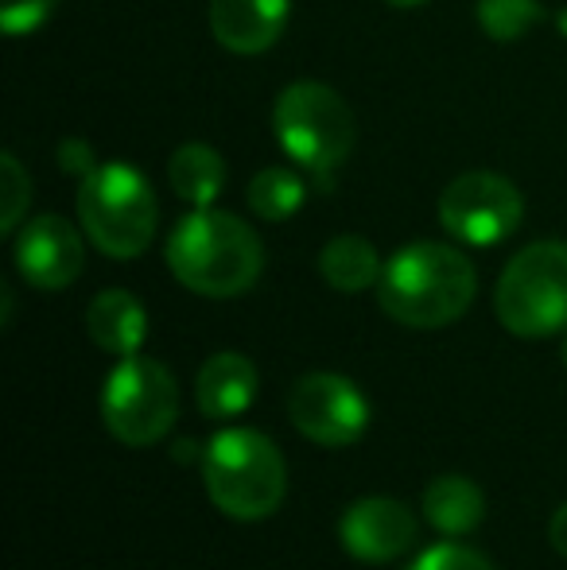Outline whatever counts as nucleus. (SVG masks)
I'll return each mask as SVG.
<instances>
[{
    "label": "nucleus",
    "mask_w": 567,
    "mask_h": 570,
    "mask_svg": "<svg viewBox=\"0 0 567 570\" xmlns=\"http://www.w3.org/2000/svg\"><path fill=\"white\" fill-rule=\"evenodd\" d=\"M0 175H4V210H0V233H16V226L23 222V210H28L31 198V179L20 167V159L12 151L0 156Z\"/></svg>",
    "instance_id": "aec40b11"
},
{
    "label": "nucleus",
    "mask_w": 567,
    "mask_h": 570,
    "mask_svg": "<svg viewBox=\"0 0 567 570\" xmlns=\"http://www.w3.org/2000/svg\"><path fill=\"white\" fill-rule=\"evenodd\" d=\"M86 331H90L94 345H101L114 357H133L148 338V311L140 299L121 287H109L86 311Z\"/></svg>",
    "instance_id": "4468645a"
},
{
    "label": "nucleus",
    "mask_w": 567,
    "mask_h": 570,
    "mask_svg": "<svg viewBox=\"0 0 567 570\" xmlns=\"http://www.w3.org/2000/svg\"><path fill=\"white\" fill-rule=\"evenodd\" d=\"M556 28H560V36L567 39V8H564V12H560V16H556Z\"/></svg>",
    "instance_id": "bb28decb"
},
{
    "label": "nucleus",
    "mask_w": 567,
    "mask_h": 570,
    "mask_svg": "<svg viewBox=\"0 0 567 570\" xmlns=\"http://www.w3.org/2000/svg\"><path fill=\"white\" fill-rule=\"evenodd\" d=\"M303 198L307 187L292 167H265L245 190V203L261 222H287L303 206Z\"/></svg>",
    "instance_id": "a211bd4d"
},
{
    "label": "nucleus",
    "mask_w": 567,
    "mask_h": 570,
    "mask_svg": "<svg viewBox=\"0 0 567 570\" xmlns=\"http://www.w3.org/2000/svg\"><path fill=\"white\" fill-rule=\"evenodd\" d=\"M498 323L514 338H556L567 331V240H537L506 264L493 292Z\"/></svg>",
    "instance_id": "423d86ee"
},
{
    "label": "nucleus",
    "mask_w": 567,
    "mask_h": 570,
    "mask_svg": "<svg viewBox=\"0 0 567 570\" xmlns=\"http://www.w3.org/2000/svg\"><path fill=\"white\" fill-rule=\"evenodd\" d=\"M478 292L467 253L439 240H417L389 256L378 279V303L393 323L412 331H439L459 323Z\"/></svg>",
    "instance_id": "f257e3e1"
},
{
    "label": "nucleus",
    "mask_w": 567,
    "mask_h": 570,
    "mask_svg": "<svg viewBox=\"0 0 567 570\" xmlns=\"http://www.w3.org/2000/svg\"><path fill=\"white\" fill-rule=\"evenodd\" d=\"M385 4H393V8H420V4H428V0H385Z\"/></svg>",
    "instance_id": "a878e982"
},
{
    "label": "nucleus",
    "mask_w": 567,
    "mask_h": 570,
    "mask_svg": "<svg viewBox=\"0 0 567 570\" xmlns=\"http://www.w3.org/2000/svg\"><path fill=\"white\" fill-rule=\"evenodd\" d=\"M101 420L125 446H151L179 420V384L156 357H121L101 389Z\"/></svg>",
    "instance_id": "0eeeda50"
},
{
    "label": "nucleus",
    "mask_w": 567,
    "mask_h": 570,
    "mask_svg": "<svg viewBox=\"0 0 567 570\" xmlns=\"http://www.w3.org/2000/svg\"><path fill=\"white\" fill-rule=\"evenodd\" d=\"M560 357H564V365H567V331H564V342H560Z\"/></svg>",
    "instance_id": "cd10ccee"
},
{
    "label": "nucleus",
    "mask_w": 567,
    "mask_h": 570,
    "mask_svg": "<svg viewBox=\"0 0 567 570\" xmlns=\"http://www.w3.org/2000/svg\"><path fill=\"white\" fill-rule=\"evenodd\" d=\"M548 540H553V548L567 559V504L564 509H556L553 524H548Z\"/></svg>",
    "instance_id": "b1692460"
},
{
    "label": "nucleus",
    "mask_w": 567,
    "mask_h": 570,
    "mask_svg": "<svg viewBox=\"0 0 567 570\" xmlns=\"http://www.w3.org/2000/svg\"><path fill=\"white\" fill-rule=\"evenodd\" d=\"M55 4L59 0H0V28L12 39L31 36V31L51 20Z\"/></svg>",
    "instance_id": "4be33fe9"
},
{
    "label": "nucleus",
    "mask_w": 567,
    "mask_h": 570,
    "mask_svg": "<svg viewBox=\"0 0 567 570\" xmlns=\"http://www.w3.org/2000/svg\"><path fill=\"white\" fill-rule=\"evenodd\" d=\"M292 0H211V36L234 55H261L284 36Z\"/></svg>",
    "instance_id": "f8f14e48"
},
{
    "label": "nucleus",
    "mask_w": 567,
    "mask_h": 570,
    "mask_svg": "<svg viewBox=\"0 0 567 570\" xmlns=\"http://www.w3.org/2000/svg\"><path fill=\"white\" fill-rule=\"evenodd\" d=\"M287 415L295 431L319 446H350L370 428V400L339 373H307L292 384Z\"/></svg>",
    "instance_id": "1a4fd4ad"
},
{
    "label": "nucleus",
    "mask_w": 567,
    "mask_h": 570,
    "mask_svg": "<svg viewBox=\"0 0 567 570\" xmlns=\"http://www.w3.org/2000/svg\"><path fill=\"white\" fill-rule=\"evenodd\" d=\"M417 517L401 501L365 497L354 501L339 520V540L362 563H393L417 548Z\"/></svg>",
    "instance_id": "9b49d317"
},
{
    "label": "nucleus",
    "mask_w": 567,
    "mask_h": 570,
    "mask_svg": "<svg viewBox=\"0 0 567 570\" xmlns=\"http://www.w3.org/2000/svg\"><path fill=\"white\" fill-rule=\"evenodd\" d=\"M78 222L98 253L137 261L156 237L159 206L133 164H98L78 187Z\"/></svg>",
    "instance_id": "20e7f679"
},
{
    "label": "nucleus",
    "mask_w": 567,
    "mask_h": 570,
    "mask_svg": "<svg viewBox=\"0 0 567 570\" xmlns=\"http://www.w3.org/2000/svg\"><path fill=\"white\" fill-rule=\"evenodd\" d=\"M319 272H323V279L334 287V292L358 295V292L378 287L385 264H381L378 248H373L365 237L342 233V237H331L323 245V253H319Z\"/></svg>",
    "instance_id": "dca6fc26"
},
{
    "label": "nucleus",
    "mask_w": 567,
    "mask_h": 570,
    "mask_svg": "<svg viewBox=\"0 0 567 570\" xmlns=\"http://www.w3.org/2000/svg\"><path fill=\"white\" fill-rule=\"evenodd\" d=\"M521 190L498 171H467L447 183V190L439 195V226L462 245H501L521 229Z\"/></svg>",
    "instance_id": "6e6552de"
},
{
    "label": "nucleus",
    "mask_w": 567,
    "mask_h": 570,
    "mask_svg": "<svg viewBox=\"0 0 567 570\" xmlns=\"http://www.w3.org/2000/svg\"><path fill=\"white\" fill-rule=\"evenodd\" d=\"M273 132L287 159L326 179L354 151L358 120L339 90L323 82H292L273 106Z\"/></svg>",
    "instance_id": "39448f33"
},
{
    "label": "nucleus",
    "mask_w": 567,
    "mask_h": 570,
    "mask_svg": "<svg viewBox=\"0 0 567 570\" xmlns=\"http://www.w3.org/2000/svg\"><path fill=\"white\" fill-rule=\"evenodd\" d=\"M545 20L540 0H478V23L493 43H517Z\"/></svg>",
    "instance_id": "6ab92c4d"
},
{
    "label": "nucleus",
    "mask_w": 567,
    "mask_h": 570,
    "mask_svg": "<svg viewBox=\"0 0 567 570\" xmlns=\"http://www.w3.org/2000/svg\"><path fill=\"white\" fill-rule=\"evenodd\" d=\"M203 485L218 512L242 524H257L284 504L287 465L268 435L226 428L203 446Z\"/></svg>",
    "instance_id": "7ed1b4c3"
},
{
    "label": "nucleus",
    "mask_w": 567,
    "mask_h": 570,
    "mask_svg": "<svg viewBox=\"0 0 567 570\" xmlns=\"http://www.w3.org/2000/svg\"><path fill=\"white\" fill-rule=\"evenodd\" d=\"M409 570H493L490 559L475 548H462V543L447 540V543H436L428 548L424 556L412 559Z\"/></svg>",
    "instance_id": "412c9836"
},
{
    "label": "nucleus",
    "mask_w": 567,
    "mask_h": 570,
    "mask_svg": "<svg viewBox=\"0 0 567 570\" xmlns=\"http://www.w3.org/2000/svg\"><path fill=\"white\" fill-rule=\"evenodd\" d=\"M424 517L436 532L451 535V540L470 535L486 517V497L470 478L447 473V478H436L424 489Z\"/></svg>",
    "instance_id": "2eb2a0df"
},
{
    "label": "nucleus",
    "mask_w": 567,
    "mask_h": 570,
    "mask_svg": "<svg viewBox=\"0 0 567 570\" xmlns=\"http://www.w3.org/2000/svg\"><path fill=\"white\" fill-rule=\"evenodd\" d=\"M195 454H198L195 443H179V446H175V462H190Z\"/></svg>",
    "instance_id": "393cba45"
},
{
    "label": "nucleus",
    "mask_w": 567,
    "mask_h": 570,
    "mask_svg": "<svg viewBox=\"0 0 567 570\" xmlns=\"http://www.w3.org/2000/svg\"><path fill=\"white\" fill-rule=\"evenodd\" d=\"M167 268L187 292L206 299H234L250 292L265 268V245L229 210H195L167 237Z\"/></svg>",
    "instance_id": "f03ea898"
},
{
    "label": "nucleus",
    "mask_w": 567,
    "mask_h": 570,
    "mask_svg": "<svg viewBox=\"0 0 567 570\" xmlns=\"http://www.w3.org/2000/svg\"><path fill=\"white\" fill-rule=\"evenodd\" d=\"M16 268L39 292H62L86 268L82 233L59 214L31 218L16 237Z\"/></svg>",
    "instance_id": "9d476101"
},
{
    "label": "nucleus",
    "mask_w": 567,
    "mask_h": 570,
    "mask_svg": "<svg viewBox=\"0 0 567 570\" xmlns=\"http://www.w3.org/2000/svg\"><path fill=\"white\" fill-rule=\"evenodd\" d=\"M59 167L67 175H78V183L86 179V175L98 167V156H94V148L86 140H78V136H70V140L59 144Z\"/></svg>",
    "instance_id": "5701e85b"
},
{
    "label": "nucleus",
    "mask_w": 567,
    "mask_h": 570,
    "mask_svg": "<svg viewBox=\"0 0 567 570\" xmlns=\"http://www.w3.org/2000/svg\"><path fill=\"white\" fill-rule=\"evenodd\" d=\"M195 400L198 412L214 423H229L237 415H245L253 407V400H257V368H253V361L234 350L206 357L195 381Z\"/></svg>",
    "instance_id": "ddd939ff"
},
{
    "label": "nucleus",
    "mask_w": 567,
    "mask_h": 570,
    "mask_svg": "<svg viewBox=\"0 0 567 570\" xmlns=\"http://www.w3.org/2000/svg\"><path fill=\"white\" fill-rule=\"evenodd\" d=\"M167 183L187 206L206 210L226 187V164L211 144H183L167 159Z\"/></svg>",
    "instance_id": "f3484780"
}]
</instances>
